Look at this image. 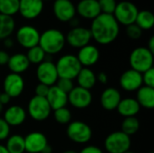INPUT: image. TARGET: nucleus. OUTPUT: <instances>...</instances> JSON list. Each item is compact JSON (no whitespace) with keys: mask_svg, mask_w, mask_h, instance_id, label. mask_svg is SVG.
Listing matches in <instances>:
<instances>
[{"mask_svg":"<svg viewBox=\"0 0 154 153\" xmlns=\"http://www.w3.org/2000/svg\"><path fill=\"white\" fill-rule=\"evenodd\" d=\"M48 144V139L42 132H32L24 137V149L27 153H42Z\"/></svg>","mask_w":154,"mask_h":153,"instance_id":"17","label":"nucleus"},{"mask_svg":"<svg viewBox=\"0 0 154 153\" xmlns=\"http://www.w3.org/2000/svg\"><path fill=\"white\" fill-rule=\"evenodd\" d=\"M131 144V137L121 131H115L109 133L104 141V147L107 153L127 152L130 151Z\"/></svg>","mask_w":154,"mask_h":153,"instance_id":"6","label":"nucleus"},{"mask_svg":"<svg viewBox=\"0 0 154 153\" xmlns=\"http://www.w3.org/2000/svg\"><path fill=\"white\" fill-rule=\"evenodd\" d=\"M143 86L154 88V68H152L142 74Z\"/></svg>","mask_w":154,"mask_h":153,"instance_id":"37","label":"nucleus"},{"mask_svg":"<svg viewBox=\"0 0 154 153\" xmlns=\"http://www.w3.org/2000/svg\"><path fill=\"white\" fill-rule=\"evenodd\" d=\"M147 49L152 51L154 54V36H152L148 41V45H147Z\"/></svg>","mask_w":154,"mask_h":153,"instance_id":"45","label":"nucleus"},{"mask_svg":"<svg viewBox=\"0 0 154 153\" xmlns=\"http://www.w3.org/2000/svg\"><path fill=\"white\" fill-rule=\"evenodd\" d=\"M136 101L141 107L152 109L154 107V88L142 86L136 91Z\"/></svg>","mask_w":154,"mask_h":153,"instance_id":"26","label":"nucleus"},{"mask_svg":"<svg viewBox=\"0 0 154 153\" xmlns=\"http://www.w3.org/2000/svg\"><path fill=\"white\" fill-rule=\"evenodd\" d=\"M79 153H104L102 149L95 145H87L83 147Z\"/></svg>","mask_w":154,"mask_h":153,"instance_id":"40","label":"nucleus"},{"mask_svg":"<svg viewBox=\"0 0 154 153\" xmlns=\"http://www.w3.org/2000/svg\"><path fill=\"white\" fill-rule=\"evenodd\" d=\"M97 81L102 85H106L108 82V76L106 72L101 71L97 75Z\"/></svg>","mask_w":154,"mask_h":153,"instance_id":"42","label":"nucleus"},{"mask_svg":"<svg viewBox=\"0 0 154 153\" xmlns=\"http://www.w3.org/2000/svg\"><path fill=\"white\" fill-rule=\"evenodd\" d=\"M2 111H3V106L0 104V114L2 113Z\"/></svg>","mask_w":154,"mask_h":153,"instance_id":"49","label":"nucleus"},{"mask_svg":"<svg viewBox=\"0 0 154 153\" xmlns=\"http://www.w3.org/2000/svg\"><path fill=\"white\" fill-rule=\"evenodd\" d=\"M126 34L131 40H139L143 35V30L135 23L126 26Z\"/></svg>","mask_w":154,"mask_h":153,"instance_id":"35","label":"nucleus"},{"mask_svg":"<svg viewBox=\"0 0 154 153\" xmlns=\"http://www.w3.org/2000/svg\"><path fill=\"white\" fill-rule=\"evenodd\" d=\"M62 153H79V152H77V151H74V150H67V151H63Z\"/></svg>","mask_w":154,"mask_h":153,"instance_id":"48","label":"nucleus"},{"mask_svg":"<svg viewBox=\"0 0 154 153\" xmlns=\"http://www.w3.org/2000/svg\"><path fill=\"white\" fill-rule=\"evenodd\" d=\"M19 0H0V14L13 16L18 13Z\"/></svg>","mask_w":154,"mask_h":153,"instance_id":"32","label":"nucleus"},{"mask_svg":"<svg viewBox=\"0 0 154 153\" xmlns=\"http://www.w3.org/2000/svg\"><path fill=\"white\" fill-rule=\"evenodd\" d=\"M26 110L19 105H12L4 111L3 119L10 127H17L24 124L27 119Z\"/></svg>","mask_w":154,"mask_h":153,"instance_id":"19","label":"nucleus"},{"mask_svg":"<svg viewBox=\"0 0 154 153\" xmlns=\"http://www.w3.org/2000/svg\"><path fill=\"white\" fill-rule=\"evenodd\" d=\"M10 55L6 50H0V66H6L9 60Z\"/></svg>","mask_w":154,"mask_h":153,"instance_id":"41","label":"nucleus"},{"mask_svg":"<svg viewBox=\"0 0 154 153\" xmlns=\"http://www.w3.org/2000/svg\"><path fill=\"white\" fill-rule=\"evenodd\" d=\"M30 65L26 55L22 52H17L10 56L6 66L11 73L22 75L28 70Z\"/></svg>","mask_w":154,"mask_h":153,"instance_id":"22","label":"nucleus"},{"mask_svg":"<svg viewBox=\"0 0 154 153\" xmlns=\"http://www.w3.org/2000/svg\"><path fill=\"white\" fill-rule=\"evenodd\" d=\"M25 82L22 75L8 73L3 80V92L11 99L19 97L24 91Z\"/></svg>","mask_w":154,"mask_h":153,"instance_id":"12","label":"nucleus"},{"mask_svg":"<svg viewBox=\"0 0 154 153\" xmlns=\"http://www.w3.org/2000/svg\"><path fill=\"white\" fill-rule=\"evenodd\" d=\"M77 14L88 20H93L101 14L97 0H80L76 5Z\"/></svg>","mask_w":154,"mask_h":153,"instance_id":"21","label":"nucleus"},{"mask_svg":"<svg viewBox=\"0 0 154 153\" xmlns=\"http://www.w3.org/2000/svg\"><path fill=\"white\" fill-rule=\"evenodd\" d=\"M138 12L139 9L135 4L125 0L117 3L113 15L120 25L128 26L135 23Z\"/></svg>","mask_w":154,"mask_h":153,"instance_id":"8","label":"nucleus"},{"mask_svg":"<svg viewBox=\"0 0 154 153\" xmlns=\"http://www.w3.org/2000/svg\"><path fill=\"white\" fill-rule=\"evenodd\" d=\"M125 153H134V152H133V151H128L127 152H125Z\"/></svg>","mask_w":154,"mask_h":153,"instance_id":"50","label":"nucleus"},{"mask_svg":"<svg viewBox=\"0 0 154 153\" xmlns=\"http://www.w3.org/2000/svg\"><path fill=\"white\" fill-rule=\"evenodd\" d=\"M53 117L55 121L61 125H68L72 119V114L68 107H61L53 111Z\"/></svg>","mask_w":154,"mask_h":153,"instance_id":"33","label":"nucleus"},{"mask_svg":"<svg viewBox=\"0 0 154 153\" xmlns=\"http://www.w3.org/2000/svg\"><path fill=\"white\" fill-rule=\"evenodd\" d=\"M59 78H68L74 80L82 69L78 58L74 54H64L60 56L55 63Z\"/></svg>","mask_w":154,"mask_h":153,"instance_id":"3","label":"nucleus"},{"mask_svg":"<svg viewBox=\"0 0 154 153\" xmlns=\"http://www.w3.org/2000/svg\"><path fill=\"white\" fill-rule=\"evenodd\" d=\"M35 75L39 83L44 84L48 87L54 86L59 79L56 65L49 59H46L44 61L37 65Z\"/></svg>","mask_w":154,"mask_h":153,"instance_id":"10","label":"nucleus"},{"mask_svg":"<svg viewBox=\"0 0 154 153\" xmlns=\"http://www.w3.org/2000/svg\"><path fill=\"white\" fill-rule=\"evenodd\" d=\"M121 99H122L121 92L116 87H106L102 91L100 95L99 102L103 109L111 112L116 110Z\"/></svg>","mask_w":154,"mask_h":153,"instance_id":"20","label":"nucleus"},{"mask_svg":"<svg viewBox=\"0 0 154 153\" xmlns=\"http://www.w3.org/2000/svg\"><path fill=\"white\" fill-rule=\"evenodd\" d=\"M25 55L30 64H34V65H39L40 63L44 61L47 57L46 53L39 45L27 50V53Z\"/></svg>","mask_w":154,"mask_h":153,"instance_id":"31","label":"nucleus"},{"mask_svg":"<svg viewBox=\"0 0 154 153\" xmlns=\"http://www.w3.org/2000/svg\"><path fill=\"white\" fill-rule=\"evenodd\" d=\"M76 79H77V83L79 87L88 89V90H91L92 88H94L97 82V74L90 68L82 67Z\"/></svg>","mask_w":154,"mask_h":153,"instance_id":"25","label":"nucleus"},{"mask_svg":"<svg viewBox=\"0 0 154 153\" xmlns=\"http://www.w3.org/2000/svg\"><path fill=\"white\" fill-rule=\"evenodd\" d=\"M119 86L126 92L137 91L143 86L142 73L132 69L125 70L119 78Z\"/></svg>","mask_w":154,"mask_h":153,"instance_id":"15","label":"nucleus"},{"mask_svg":"<svg viewBox=\"0 0 154 153\" xmlns=\"http://www.w3.org/2000/svg\"><path fill=\"white\" fill-rule=\"evenodd\" d=\"M52 12L56 19L61 23H69L76 17V5L71 0H54Z\"/></svg>","mask_w":154,"mask_h":153,"instance_id":"14","label":"nucleus"},{"mask_svg":"<svg viewBox=\"0 0 154 153\" xmlns=\"http://www.w3.org/2000/svg\"><path fill=\"white\" fill-rule=\"evenodd\" d=\"M10 135H11V127L3 119V117H0V142L5 141Z\"/></svg>","mask_w":154,"mask_h":153,"instance_id":"38","label":"nucleus"},{"mask_svg":"<svg viewBox=\"0 0 154 153\" xmlns=\"http://www.w3.org/2000/svg\"><path fill=\"white\" fill-rule=\"evenodd\" d=\"M52 152V149H51V147L48 144L45 148H44V150L42 151V153H51Z\"/></svg>","mask_w":154,"mask_h":153,"instance_id":"46","label":"nucleus"},{"mask_svg":"<svg viewBox=\"0 0 154 153\" xmlns=\"http://www.w3.org/2000/svg\"><path fill=\"white\" fill-rule=\"evenodd\" d=\"M0 153H8L7 150H6L5 147V145L0 144Z\"/></svg>","mask_w":154,"mask_h":153,"instance_id":"47","label":"nucleus"},{"mask_svg":"<svg viewBox=\"0 0 154 153\" xmlns=\"http://www.w3.org/2000/svg\"><path fill=\"white\" fill-rule=\"evenodd\" d=\"M46 99L52 111L61 107H65L68 105V95L61 91L55 85L50 87Z\"/></svg>","mask_w":154,"mask_h":153,"instance_id":"23","label":"nucleus"},{"mask_svg":"<svg viewBox=\"0 0 154 153\" xmlns=\"http://www.w3.org/2000/svg\"><path fill=\"white\" fill-rule=\"evenodd\" d=\"M140 110H141V106L136 101V99L134 97L122 98L116 108L118 114L124 118L136 116L139 114Z\"/></svg>","mask_w":154,"mask_h":153,"instance_id":"24","label":"nucleus"},{"mask_svg":"<svg viewBox=\"0 0 154 153\" xmlns=\"http://www.w3.org/2000/svg\"><path fill=\"white\" fill-rule=\"evenodd\" d=\"M51 111L52 110L45 97L33 96L27 104V115L35 122H43L47 120L50 117Z\"/></svg>","mask_w":154,"mask_h":153,"instance_id":"7","label":"nucleus"},{"mask_svg":"<svg viewBox=\"0 0 154 153\" xmlns=\"http://www.w3.org/2000/svg\"><path fill=\"white\" fill-rule=\"evenodd\" d=\"M102 14H113L116 7V0H97Z\"/></svg>","mask_w":154,"mask_h":153,"instance_id":"34","label":"nucleus"},{"mask_svg":"<svg viewBox=\"0 0 154 153\" xmlns=\"http://www.w3.org/2000/svg\"><path fill=\"white\" fill-rule=\"evenodd\" d=\"M57 87H59L61 91L66 93L67 95L74 88L75 85L73 80L68 79V78H59L57 83L55 84Z\"/></svg>","mask_w":154,"mask_h":153,"instance_id":"36","label":"nucleus"},{"mask_svg":"<svg viewBox=\"0 0 154 153\" xmlns=\"http://www.w3.org/2000/svg\"><path fill=\"white\" fill-rule=\"evenodd\" d=\"M14 44V41H13L10 37L4 40V46H5V48H7V49L13 48Z\"/></svg>","mask_w":154,"mask_h":153,"instance_id":"44","label":"nucleus"},{"mask_svg":"<svg viewBox=\"0 0 154 153\" xmlns=\"http://www.w3.org/2000/svg\"><path fill=\"white\" fill-rule=\"evenodd\" d=\"M93 102V96L90 90L75 86L68 94V103L76 109H86Z\"/></svg>","mask_w":154,"mask_h":153,"instance_id":"13","label":"nucleus"},{"mask_svg":"<svg viewBox=\"0 0 154 153\" xmlns=\"http://www.w3.org/2000/svg\"><path fill=\"white\" fill-rule=\"evenodd\" d=\"M66 45L65 34L59 29L50 28L40 34L39 46L43 50L46 55L59 54Z\"/></svg>","mask_w":154,"mask_h":153,"instance_id":"2","label":"nucleus"},{"mask_svg":"<svg viewBox=\"0 0 154 153\" xmlns=\"http://www.w3.org/2000/svg\"><path fill=\"white\" fill-rule=\"evenodd\" d=\"M10 100H11V98L5 94V93H0V104L4 106H5V105H7V104H9V102H10Z\"/></svg>","mask_w":154,"mask_h":153,"instance_id":"43","label":"nucleus"},{"mask_svg":"<svg viewBox=\"0 0 154 153\" xmlns=\"http://www.w3.org/2000/svg\"><path fill=\"white\" fill-rule=\"evenodd\" d=\"M66 43L74 49H80L90 43L92 36L89 28L84 26L72 27L65 35Z\"/></svg>","mask_w":154,"mask_h":153,"instance_id":"11","label":"nucleus"},{"mask_svg":"<svg viewBox=\"0 0 154 153\" xmlns=\"http://www.w3.org/2000/svg\"><path fill=\"white\" fill-rule=\"evenodd\" d=\"M89 31L97 44L109 45L113 43L119 36L120 24L113 14H100L92 20Z\"/></svg>","mask_w":154,"mask_h":153,"instance_id":"1","label":"nucleus"},{"mask_svg":"<svg viewBox=\"0 0 154 153\" xmlns=\"http://www.w3.org/2000/svg\"><path fill=\"white\" fill-rule=\"evenodd\" d=\"M68 138L77 144H87L93 135L91 127L83 121H71L66 130Z\"/></svg>","mask_w":154,"mask_h":153,"instance_id":"5","label":"nucleus"},{"mask_svg":"<svg viewBox=\"0 0 154 153\" xmlns=\"http://www.w3.org/2000/svg\"><path fill=\"white\" fill-rule=\"evenodd\" d=\"M43 2H45V1H52V0H42Z\"/></svg>","mask_w":154,"mask_h":153,"instance_id":"51","label":"nucleus"},{"mask_svg":"<svg viewBox=\"0 0 154 153\" xmlns=\"http://www.w3.org/2000/svg\"><path fill=\"white\" fill-rule=\"evenodd\" d=\"M42 0H19L18 13L27 20H34L39 17L44 7Z\"/></svg>","mask_w":154,"mask_h":153,"instance_id":"16","label":"nucleus"},{"mask_svg":"<svg viewBox=\"0 0 154 153\" xmlns=\"http://www.w3.org/2000/svg\"><path fill=\"white\" fill-rule=\"evenodd\" d=\"M76 56L83 68H91L98 62L100 59V51L96 45L89 43L79 49Z\"/></svg>","mask_w":154,"mask_h":153,"instance_id":"18","label":"nucleus"},{"mask_svg":"<svg viewBox=\"0 0 154 153\" xmlns=\"http://www.w3.org/2000/svg\"><path fill=\"white\" fill-rule=\"evenodd\" d=\"M40 34L41 32L36 27L30 24H24L17 29L15 32V39L21 47L29 50L39 45Z\"/></svg>","mask_w":154,"mask_h":153,"instance_id":"9","label":"nucleus"},{"mask_svg":"<svg viewBox=\"0 0 154 153\" xmlns=\"http://www.w3.org/2000/svg\"><path fill=\"white\" fill-rule=\"evenodd\" d=\"M140 126H141L140 121L136 116L125 117L124 118L121 124V132L131 137L132 135H134L139 131Z\"/></svg>","mask_w":154,"mask_h":153,"instance_id":"30","label":"nucleus"},{"mask_svg":"<svg viewBox=\"0 0 154 153\" xmlns=\"http://www.w3.org/2000/svg\"><path fill=\"white\" fill-rule=\"evenodd\" d=\"M15 30V21L13 16L0 14V41L9 38Z\"/></svg>","mask_w":154,"mask_h":153,"instance_id":"28","label":"nucleus"},{"mask_svg":"<svg viewBox=\"0 0 154 153\" xmlns=\"http://www.w3.org/2000/svg\"><path fill=\"white\" fill-rule=\"evenodd\" d=\"M49 89H50V87H48L44 84H42V83H38L34 88V94H35L34 96L46 98L48 92H49Z\"/></svg>","mask_w":154,"mask_h":153,"instance_id":"39","label":"nucleus"},{"mask_svg":"<svg viewBox=\"0 0 154 153\" xmlns=\"http://www.w3.org/2000/svg\"><path fill=\"white\" fill-rule=\"evenodd\" d=\"M143 31H148L152 29L154 25L153 14L149 10H142L138 12L135 23Z\"/></svg>","mask_w":154,"mask_h":153,"instance_id":"29","label":"nucleus"},{"mask_svg":"<svg viewBox=\"0 0 154 153\" xmlns=\"http://www.w3.org/2000/svg\"><path fill=\"white\" fill-rule=\"evenodd\" d=\"M154 55L147 47H137L134 49L129 55V65L132 69L140 73L153 68Z\"/></svg>","mask_w":154,"mask_h":153,"instance_id":"4","label":"nucleus"},{"mask_svg":"<svg viewBox=\"0 0 154 153\" xmlns=\"http://www.w3.org/2000/svg\"><path fill=\"white\" fill-rule=\"evenodd\" d=\"M5 149L8 153H24V137L21 134H12L5 140Z\"/></svg>","mask_w":154,"mask_h":153,"instance_id":"27","label":"nucleus"}]
</instances>
